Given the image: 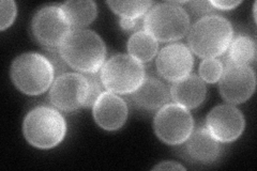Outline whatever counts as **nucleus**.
<instances>
[{
  "instance_id": "f257e3e1",
  "label": "nucleus",
  "mask_w": 257,
  "mask_h": 171,
  "mask_svg": "<svg viewBox=\"0 0 257 171\" xmlns=\"http://www.w3.org/2000/svg\"><path fill=\"white\" fill-rule=\"evenodd\" d=\"M58 51L68 66L82 74L99 73L105 63V43L98 34L88 29L71 30Z\"/></svg>"
},
{
  "instance_id": "f03ea898",
  "label": "nucleus",
  "mask_w": 257,
  "mask_h": 171,
  "mask_svg": "<svg viewBox=\"0 0 257 171\" xmlns=\"http://www.w3.org/2000/svg\"><path fill=\"white\" fill-rule=\"evenodd\" d=\"M234 39L231 23L221 15L210 14L200 18L190 28V51L199 58L209 59L223 56Z\"/></svg>"
},
{
  "instance_id": "7ed1b4c3",
  "label": "nucleus",
  "mask_w": 257,
  "mask_h": 171,
  "mask_svg": "<svg viewBox=\"0 0 257 171\" xmlns=\"http://www.w3.org/2000/svg\"><path fill=\"white\" fill-rule=\"evenodd\" d=\"M23 133L35 148L53 149L62 142L67 135V122L57 108L38 106L24 119Z\"/></svg>"
},
{
  "instance_id": "20e7f679",
  "label": "nucleus",
  "mask_w": 257,
  "mask_h": 171,
  "mask_svg": "<svg viewBox=\"0 0 257 171\" xmlns=\"http://www.w3.org/2000/svg\"><path fill=\"white\" fill-rule=\"evenodd\" d=\"M10 76L14 86L27 95H40L50 88L56 77L55 69L46 56L22 54L13 60Z\"/></svg>"
},
{
  "instance_id": "39448f33",
  "label": "nucleus",
  "mask_w": 257,
  "mask_h": 171,
  "mask_svg": "<svg viewBox=\"0 0 257 171\" xmlns=\"http://www.w3.org/2000/svg\"><path fill=\"white\" fill-rule=\"evenodd\" d=\"M143 29L158 42H174L189 32L190 18L179 3L158 4L144 18Z\"/></svg>"
},
{
  "instance_id": "423d86ee",
  "label": "nucleus",
  "mask_w": 257,
  "mask_h": 171,
  "mask_svg": "<svg viewBox=\"0 0 257 171\" xmlns=\"http://www.w3.org/2000/svg\"><path fill=\"white\" fill-rule=\"evenodd\" d=\"M103 87L115 94H132L142 85L145 75L143 63L130 55L110 57L100 72Z\"/></svg>"
},
{
  "instance_id": "0eeeda50",
  "label": "nucleus",
  "mask_w": 257,
  "mask_h": 171,
  "mask_svg": "<svg viewBox=\"0 0 257 171\" xmlns=\"http://www.w3.org/2000/svg\"><path fill=\"white\" fill-rule=\"evenodd\" d=\"M72 30L61 7L46 6L40 9L31 22V34L48 52L58 51Z\"/></svg>"
},
{
  "instance_id": "6e6552de",
  "label": "nucleus",
  "mask_w": 257,
  "mask_h": 171,
  "mask_svg": "<svg viewBox=\"0 0 257 171\" xmlns=\"http://www.w3.org/2000/svg\"><path fill=\"white\" fill-rule=\"evenodd\" d=\"M154 128L161 141L170 145L186 142L194 129V120L189 109L172 103L161 107L154 121Z\"/></svg>"
},
{
  "instance_id": "1a4fd4ad",
  "label": "nucleus",
  "mask_w": 257,
  "mask_h": 171,
  "mask_svg": "<svg viewBox=\"0 0 257 171\" xmlns=\"http://www.w3.org/2000/svg\"><path fill=\"white\" fill-rule=\"evenodd\" d=\"M89 83L82 73H64L56 77L50 90V101L55 108L73 112L86 107Z\"/></svg>"
},
{
  "instance_id": "9d476101",
  "label": "nucleus",
  "mask_w": 257,
  "mask_h": 171,
  "mask_svg": "<svg viewBox=\"0 0 257 171\" xmlns=\"http://www.w3.org/2000/svg\"><path fill=\"white\" fill-rule=\"evenodd\" d=\"M220 92L223 99L231 105L246 102L253 95L256 87V75L248 66L224 64L220 78Z\"/></svg>"
},
{
  "instance_id": "9b49d317",
  "label": "nucleus",
  "mask_w": 257,
  "mask_h": 171,
  "mask_svg": "<svg viewBox=\"0 0 257 171\" xmlns=\"http://www.w3.org/2000/svg\"><path fill=\"white\" fill-rule=\"evenodd\" d=\"M205 126L216 140L228 143L237 140L242 135L245 120L238 108L231 104L215 106L206 118Z\"/></svg>"
},
{
  "instance_id": "f8f14e48",
  "label": "nucleus",
  "mask_w": 257,
  "mask_h": 171,
  "mask_svg": "<svg viewBox=\"0 0 257 171\" xmlns=\"http://www.w3.org/2000/svg\"><path fill=\"white\" fill-rule=\"evenodd\" d=\"M194 59L190 48L181 43H174L163 47L158 55L157 70L161 77L176 83L190 75Z\"/></svg>"
},
{
  "instance_id": "ddd939ff",
  "label": "nucleus",
  "mask_w": 257,
  "mask_h": 171,
  "mask_svg": "<svg viewBox=\"0 0 257 171\" xmlns=\"http://www.w3.org/2000/svg\"><path fill=\"white\" fill-rule=\"evenodd\" d=\"M127 105L119 95L103 91L92 106V116L101 128L114 132L121 128L127 119Z\"/></svg>"
},
{
  "instance_id": "4468645a",
  "label": "nucleus",
  "mask_w": 257,
  "mask_h": 171,
  "mask_svg": "<svg viewBox=\"0 0 257 171\" xmlns=\"http://www.w3.org/2000/svg\"><path fill=\"white\" fill-rule=\"evenodd\" d=\"M221 142L208 132L205 125L198 124L186 141L184 153L187 158L196 164H213L222 155Z\"/></svg>"
},
{
  "instance_id": "2eb2a0df",
  "label": "nucleus",
  "mask_w": 257,
  "mask_h": 171,
  "mask_svg": "<svg viewBox=\"0 0 257 171\" xmlns=\"http://www.w3.org/2000/svg\"><path fill=\"white\" fill-rule=\"evenodd\" d=\"M171 100V89L157 77H146L142 85L131 94L132 103L139 109L156 111Z\"/></svg>"
},
{
  "instance_id": "dca6fc26",
  "label": "nucleus",
  "mask_w": 257,
  "mask_h": 171,
  "mask_svg": "<svg viewBox=\"0 0 257 171\" xmlns=\"http://www.w3.org/2000/svg\"><path fill=\"white\" fill-rule=\"evenodd\" d=\"M207 96L205 81L195 74H190L174 83L171 88V99L182 107L194 109L202 105Z\"/></svg>"
},
{
  "instance_id": "f3484780",
  "label": "nucleus",
  "mask_w": 257,
  "mask_h": 171,
  "mask_svg": "<svg viewBox=\"0 0 257 171\" xmlns=\"http://www.w3.org/2000/svg\"><path fill=\"white\" fill-rule=\"evenodd\" d=\"M226 52L222 60L223 64L251 67L256 60V42L251 37L239 35L231 40Z\"/></svg>"
},
{
  "instance_id": "a211bd4d",
  "label": "nucleus",
  "mask_w": 257,
  "mask_h": 171,
  "mask_svg": "<svg viewBox=\"0 0 257 171\" xmlns=\"http://www.w3.org/2000/svg\"><path fill=\"white\" fill-rule=\"evenodd\" d=\"M61 9L67 16L70 26L73 29H84L85 26L90 25L98 14L96 4L91 0L86 2H67L62 4Z\"/></svg>"
},
{
  "instance_id": "6ab92c4d",
  "label": "nucleus",
  "mask_w": 257,
  "mask_h": 171,
  "mask_svg": "<svg viewBox=\"0 0 257 171\" xmlns=\"http://www.w3.org/2000/svg\"><path fill=\"white\" fill-rule=\"evenodd\" d=\"M158 41L147 31H135L127 41L128 55L142 63L150 62L158 54Z\"/></svg>"
},
{
  "instance_id": "aec40b11",
  "label": "nucleus",
  "mask_w": 257,
  "mask_h": 171,
  "mask_svg": "<svg viewBox=\"0 0 257 171\" xmlns=\"http://www.w3.org/2000/svg\"><path fill=\"white\" fill-rule=\"evenodd\" d=\"M110 9L121 19L140 20L154 6L152 2H107Z\"/></svg>"
},
{
  "instance_id": "412c9836",
  "label": "nucleus",
  "mask_w": 257,
  "mask_h": 171,
  "mask_svg": "<svg viewBox=\"0 0 257 171\" xmlns=\"http://www.w3.org/2000/svg\"><path fill=\"white\" fill-rule=\"evenodd\" d=\"M223 70L222 60L216 58L204 59L199 66V77L207 84H215L220 80Z\"/></svg>"
},
{
  "instance_id": "4be33fe9",
  "label": "nucleus",
  "mask_w": 257,
  "mask_h": 171,
  "mask_svg": "<svg viewBox=\"0 0 257 171\" xmlns=\"http://www.w3.org/2000/svg\"><path fill=\"white\" fill-rule=\"evenodd\" d=\"M18 14V7L13 0H3L0 3V30L4 31L12 26Z\"/></svg>"
},
{
  "instance_id": "5701e85b",
  "label": "nucleus",
  "mask_w": 257,
  "mask_h": 171,
  "mask_svg": "<svg viewBox=\"0 0 257 171\" xmlns=\"http://www.w3.org/2000/svg\"><path fill=\"white\" fill-rule=\"evenodd\" d=\"M85 76L88 79V83H89V95H88L86 107H90V106H93L95 101L101 95L103 85L98 73H94V74H85Z\"/></svg>"
},
{
  "instance_id": "b1692460",
  "label": "nucleus",
  "mask_w": 257,
  "mask_h": 171,
  "mask_svg": "<svg viewBox=\"0 0 257 171\" xmlns=\"http://www.w3.org/2000/svg\"><path fill=\"white\" fill-rule=\"evenodd\" d=\"M186 5L190 8V11L197 16H207L214 12V8L210 4V2H189Z\"/></svg>"
},
{
  "instance_id": "393cba45",
  "label": "nucleus",
  "mask_w": 257,
  "mask_h": 171,
  "mask_svg": "<svg viewBox=\"0 0 257 171\" xmlns=\"http://www.w3.org/2000/svg\"><path fill=\"white\" fill-rule=\"evenodd\" d=\"M47 58L51 60L53 67L55 69V74L56 77L64 74V73H67V66L68 64L66 63V61L63 60V58L61 57V55L59 54V51H55V52H48Z\"/></svg>"
},
{
  "instance_id": "a878e982",
  "label": "nucleus",
  "mask_w": 257,
  "mask_h": 171,
  "mask_svg": "<svg viewBox=\"0 0 257 171\" xmlns=\"http://www.w3.org/2000/svg\"><path fill=\"white\" fill-rule=\"evenodd\" d=\"M210 4L212 5V7L214 8L215 10H232L235 9L236 7H238L241 2H225V0H220V2H218V0H212V2H210Z\"/></svg>"
},
{
  "instance_id": "bb28decb",
  "label": "nucleus",
  "mask_w": 257,
  "mask_h": 171,
  "mask_svg": "<svg viewBox=\"0 0 257 171\" xmlns=\"http://www.w3.org/2000/svg\"><path fill=\"white\" fill-rule=\"evenodd\" d=\"M154 170H186V168L179 164V162L166 160L159 162L157 166L154 167Z\"/></svg>"
},
{
  "instance_id": "cd10ccee",
  "label": "nucleus",
  "mask_w": 257,
  "mask_h": 171,
  "mask_svg": "<svg viewBox=\"0 0 257 171\" xmlns=\"http://www.w3.org/2000/svg\"><path fill=\"white\" fill-rule=\"evenodd\" d=\"M138 21L139 20L121 19V20H120V26H121V28L126 30V31L136 30V29H138ZM138 31H140V30L138 29Z\"/></svg>"
}]
</instances>
